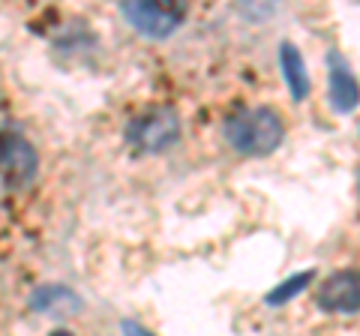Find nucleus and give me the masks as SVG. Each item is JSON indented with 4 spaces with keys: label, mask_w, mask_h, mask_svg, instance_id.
Wrapping results in <instances>:
<instances>
[{
    "label": "nucleus",
    "mask_w": 360,
    "mask_h": 336,
    "mask_svg": "<svg viewBox=\"0 0 360 336\" xmlns=\"http://www.w3.org/2000/svg\"><path fill=\"white\" fill-rule=\"evenodd\" d=\"M225 141L229 148L240 156H270L285 138V123L283 115L270 105H250L234 111L231 117H225Z\"/></svg>",
    "instance_id": "obj_1"
},
{
    "label": "nucleus",
    "mask_w": 360,
    "mask_h": 336,
    "mask_svg": "<svg viewBox=\"0 0 360 336\" xmlns=\"http://www.w3.org/2000/svg\"><path fill=\"white\" fill-rule=\"evenodd\" d=\"M123 138H127L132 153H141V156L165 153L180 141V115L172 105L148 108L127 123Z\"/></svg>",
    "instance_id": "obj_2"
},
{
    "label": "nucleus",
    "mask_w": 360,
    "mask_h": 336,
    "mask_svg": "<svg viewBox=\"0 0 360 336\" xmlns=\"http://www.w3.org/2000/svg\"><path fill=\"white\" fill-rule=\"evenodd\" d=\"M120 15L141 37L168 39L186 21V4H174V0H162V4L135 0V4H120Z\"/></svg>",
    "instance_id": "obj_3"
},
{
    "label": "nucleus",
    "mask_w": 360,
    "mask_h": 336,
    "mask_svg": "<svg viewBox=\"0 0 360 336\" xmlns=\"http://www.w3.org/2000/svg\"><path fill=\"white\" fill-rule=\"evenodd\" d=\"M0 160H4V186L6 189H27L37 181L39 156H37V148H33L25 136L6 132Z\"/></svg>",
    "instance_id": "obj_4"
},
{
    "label": "nucleus",
    "mask_w": 360,
    "mask_h": 336,
    "mask_svg": "<svg viewBox=\"0 0 360 336\" xmlns=\"http://www.w3.org/2000/svg\"><path fill=\"white\" fill-rule=\"evenodd\" d=\"M315 304L324 312L336 316H352L360 312V271H336L321 283Z\"/></svg>",
    "instance_id": "obj_5"
},
{
    "label": "nucleus",
    "mask_w": 360,
    "mask_h": 336,
    "mask_svg": "<svg viewBox=\"0 0 360 336\" xmlns=\"http://www.w3.org/2000/svg\"><path fill=\"white\" fill-rule=\"evenodd\" d=\"M324 66H328V99H330V108L336 115H348L360 105V84L352 72V66L342 58L336 49L328 51L324 58Z\"/></svg>",
    "instance_id": "obj_6"
},
{
    "label": "nucleus",
    "mask_w": 360,
    "mask_h": 336,
    "mask_svg": "<svg viewBox=\"0 0 360 336\" xmlns=\"http://www.w3.org/2000/svg\"><path fill=\"white\" fill-rule=\"evenodd\" d=\"M279 72H283L285 84H288V93L295 103H303V99L309 96V75H307V63H303L300 58V49L295 46V42H279Z\"/></svg>",
    "instance_id": "obj_7"
},
{
    "label": "nucleus",
    "mask_w": 360,
    "mask_h": 336,
    "mask_svg": "<svg viewBox=\"0 0 360 336\" xmlns=\"http://www.w3.org/2000/svg\"><path fill=\"white\" fill-rule=\"evenodd\" d=\"M30 309H37V312H49V316H70V312H78L82 309V300H78V295L72 288H66V285H39V288H33V295H30Z\"/></svg>",
    "instance_id": "obj_8"
},
{
    "label": "nucleus",
    "mask_w": 360,
    "mask_h": 336,
    "mask_svg": "<svg viewBox=\"0 0 360 336\" xmlns=\"http://www.w3.org/2000/svg\"><path fill=\"white\" fill-rule=\"evenodd\" d=\"M312 279H315V271H303V273L288 276L285 283H279V285L264 297V304H267V306H283V304H288L291 297H297L300 291H307V288H309Z\"/></svg>",
    "instance_id": "obj_9"
},
{
    "label": "nucleus",
    "mask_w": 360,
    "mask_h": 336,
    "mask_svg": "<svg viewBox=\"0 0 360 336\" xmlns=\"http://www.w3.org/2000/svg\"><path fill=\"white\" fill-rule=\"evenodd\" d=\"M120 330H123V336H153L148 328H141L139 321H120Z\"/></svg>",
    "instance_id": "obj_10"
},
{
    "label": "nucleus",
    "mask_w": 360,
    "mask_h": 336,
    "mask_svg": "<svg viewBox=\"0 0 360 336\" xmlns=\"http://www.w3.org/2000/svg\"><path fill=\"white\" fill-rule=\"evenodd\" d=\"M49 336H75V333H70V330H63V328H60V330H51Z\"/></svg>",
    "instance_id": "obj_11"
},
{
    "label": "nucleus",
    "mask_w": 360,
    "mask_h": 336,
    "mask_svg": "<svg viewBox=\"0 0 360 336\" xmlns=\"http://www.w3.org/2000/svg\"><path fill=\"white\" fill-rule=\"evenodd\" d=\"M357 193H360V172H357Z\"/></svg>",
    "instance_id": "obj_12"
}]
</instances>
